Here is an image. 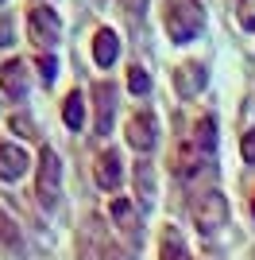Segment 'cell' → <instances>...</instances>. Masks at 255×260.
<instances>
[{"mask_svg": "<svg viewBox=\"0 0 255 260\" xmlns=\"http://www.w3.org/2000/svg\"><path fill=\"white\" fill-rule=\"evenodd\" d=\"M0 47H12V20L0 16Z\"/></svg>", "mask_w": 255, "mask_h": 260, "instance_id": "24", "label": "cell"}, {"mask_svg": "<svg viewBox=\"0 0 255 260\" xmlns=\"http://www.w3.org/2000/svg\"><path fill=\"white\" fill-rule=\"evenodd\" d=\"M108 214H112V221H116V229L124 233L128 241H139V233H143V221H139V210L132 198H112V206H108Z\"/></svg>", "mask_w": 255, "mask_h": 260, "instance_id": "11", "label": "cell"}, {"mask_svg": "<svg viewBox=\"0 0 255 260\" xmlns=\"http://www.w3.org/2000/svg\"><path fill=\"white\" fill-rule=\"evenodd\" d=\"M39 74H42V82H47V86L54 82V74H58V62H54L51 54H42V58H39Z\"/></svg>", "mask_w": 255, "mask_h": 260, "instance_id": "20", "label": "cell"}, {"mask_svg": "<svg viewBox=\"0 0 255 260\" xmlns=\"http://www.w3.org/2000/svg\"><path fill=\"white\" fill-rule=\"evenodd\" d=\"M124 140H128V148H136L139 155H147L151 148L159 144V117H155V109H136V113L124 120Z\"/></svg>", "mask_w": 255, "mask_h": 260, "instance_id": "6", "label": "cell"}, {"mask_svg": "<svg viewBox=\"0 0 255 260\" xmlns=\"http://www.w3.org/2000/svg\"><path fill=\"white\" fill-rule=\"evenodd\" d=\"M27 89H31V70H27V62H23V58H8V62L0 66V93L8 101H23Z\"/></svg>", "mask_w": 255, "mask_h": 260, "instance_id": "8", "label": "cell"}, {"mask_svg": "<svg viewBox=\"0 0 255 260\" xmlns=\"http://www.w3.org/2000/svg\"><path fill=\"white\" fill-rule=\"evenodd\" d=\"M0 4H4V0H0Z\"/></svg>", "mask_w": 255, "mask_h": 260, "instance_id": "26", "label": "cell"}, {"mask_svg": "<svg viewBox=\"0 0 255 260\" xmlns=\"http://www.w3.org/2000/svg\"><path fill=\"white\" fill-rule=\"evenodd\" d=\"M27 35L42 54H51V47L62 39V16L51 4H31L27 8Z\"/></svg>", "mask_w": 255, "mask_h": 260, "instance_id": "5", "label": "cell"}, {"mask_svg": "<svg viewBox=\"0 0 255 260\" xmlns=\"http://www.w3.org/2000/svg\"><path fill=\"white\" fill-rule=\"evenodd\" d=\"M62 120H66V128H70V132H81V124H85V98H81V89H70V93H66Z\"/></svg>", "mask_w": 255, "mask_h": 260, "instance_id": "15", "label": "cell"}, {"mask_svg": "<svg viewBox=\"0 0 255 260\" xmlns=\"http://www.w3.org/2000/svg\"><path fill=\"white\" fill-rule=\"evenodd\" d=\"M35 198L42 210H54L62 198V159L54 148H39V167H35Z\"/></svg>", "mask_w": 255, "mask_h": 260, "instance_id": "3", "label": "cell"}, {"mask_svg": "<svg viewBox=\"0 0 255 260\" xmlns=\"http://www.w3.org/2000/svg\"><path fill=\"white\" fill-rule=\"evenodd\" d=\"M93 183L101 190H116L124 183V159H120L116 148H105V152L93 159Z\"/></svg>", "mask_w": 255, "mask_h": 260, "instance_id": "10", "label": "cell"}, {"mask_svg": "<svg viewBox=\"0 0 255 260\" xmlns=\"http://www.w3.org/2000/svg\"><path fill=\"white\" fill-rule=\"evenodd\" d=\"M240 155H244L247 163H255V128L244 132V140H240Z\"/></svg>", "mask_w": 255, "mask_h": 260, "instance_id": "21", "label": "cell"}, {"mask_svg": "<svg viewBox=\"0 0 255 260\" xmlns=\"http://www.w3.org/2000/svg\"><path fill=\"white\" fill-rule=\"evenodd\" d=\"M190 217H193V229H197V233H217V229L228 225V198H224L217 186H209L201 194H193Z\"/></svg>", "mask_w": 255, "mask_h": 260, "instance_id": "4", "label": "cell"}, {"mask_svg": "<svg viewBox=\"0 0 255 260\" xmlns=\"http://www.w3.org/2000/svg\"><path fill=\"white\" fill-rule=\"evenodd\" d=\"M136 186H139V202H151V198H155V183H151V163L147 159L136 163Z\"/></svg>", "mask_w": 255, "mask_h": 260, "instance_id": "16", "label": "cell"}, {"mask_svg": "<svg viewBox=\"0 0 255 260\" xmlns=\"http://www.w3.org/2000/svg\"><path fill=\"white\" fill-rule=\"evenodd\" d=\"M236 23L247 35H255V0H236Z\"/></svg>", "mask_w": 255, "mask_h": 260, "instance_id": "18", "label": "cell"}, {"mask_svg": "<svg viewBox=\"0 0 255 260\" xmlns=\"http://www.w3.org/2000/svg\"><path fill=\"white\" fill-rule=\"evenodd\" d=\"M159 260H193L186 237H182L174 225H162L159 229Z\"/></svg>", "mask_w": 255, "mask_h": 260, "instance_id": "14", "label": "cell"}, {"mask_svg": "<svg viewBox=\"0 0 255 260\" xmlns=\"http://www.w3.org/2000/svg\"><path fill=\"white\" fill-rule=\"evenodd\" d=\"M16 245H20V229H16V221L0 210V249H16Z\"/></svg>", "mask_w": 255, "mask_h": 260, "instance_id": "17", "label": "cell"}, {"mask_svg": "<svg viewBox=\"0 0 255 260\" xmlns=\"http://www.w3.org/2000/svg\"><path fill=\"white\" fill-rule=\"evenodd\" d=\"M251 217H255V194H251Z\"/></svg>", "mask_w": 255, "mask_h": 260, "instance_id": "25", "label": "cell"}, {"mask_svg": "<svg viewBox=\"0 0 255 260\" xmlns=\"http://www.w3.org/2000/svg\"><path fill=\"white\" fill-rule=\"evenodd\" d=\"M120 8H124L132 20H139V16L147 12V0H120Z\"/></svg>", "mask_w": 255, "mask_h": 260, "instance_id": "22", "label": "cell"}, {"mask_svg": "<svg viewBox=\"0 0 255 260\" xmlns=\"http://www.w3.org/2000/svg\"><path fill=\"white\" fill-rule=\"evenodd\" d=\"M8 128H12V132H27V136H35V124H31L27 117H12Z\"/></svg>", "mask_w": 255, "mask_h": 260, "instance_id": "23", "label": "cell"}, {"mask_svg": "<svg viewBox=\"0 0 255 260\" xmlns=\"http://www.w3.org/2000/svg\"><path fill=\"white\" fill-rule=\"evenodd\" d=\"M162 31H166L170 43H178V47L201 39V31H205L201 0H166L162 4Z\"/></svg>", "mask_w": 255, "mask_h": 260, "instance_id": "2", "label": "cell"}, {"mask_svg": "<svg viewBox=\"0 0 255 260\" xmlns=\"http://www.w3.org/2000/svg\"><path fill=\"white\" fill-rule=\"evenodd\" d=\"M128 89H132L136 98H143V93L151 89V78H147V70H143V66H132V70H128Z\"/></svg>", "mask_w": 255, "mask_h": 260, "instance_id": "19", "label": "cell"}, {"mask_svg": "<svg viewBox=\"0 0 255 260\" xmlns=\"http://www.w3.org/2000/svg\"><path fill=\"white\" fill-rule=\"evenodd\" d=\"M31 167V159H27V152H23L20 144H0V179L4 183H16V179H23V171Z\"/></svg>", "mask_w": 255, "mask_h": 260, "instance_id": "13", "label": "cell"}, {"mask_svg": "<svg viewBox=\"0 0 255 260\" xmlns=\"http://www.w3.org/2000/svg\"><path fill=\"white\" fill-rule=\"evenodd\" d=\"M116 98H120V89L112 86V82H93V132L97 136H108V132H112Z\"/></svg>", "mask_w": 255, "mask_h": 260, "instance_id": "7", "label": "cell"}, {"mask_svg": "<svg viewBox=\"0 0 255 260\" xmlns=\"http://www.w3.org/2000/svg\"><path fill=\"white\" fill-rule=\"evenodd\" d=\"M205 86H209V66L205 62L190 58V62L174 66V93H178V98H197Z\"/></svg>", "mask_w": 255, "mask_h": 260, "instance_id": "9", "label": "cell"}, {"mask_svg": "<svg viewBox=\"0 0 255 260\" xmlns=\"http://www.w3.org/2000/svg\"><path fill=\"white\" fill-rule=\"evenodd\" d=\"M89 47H93V62L101 66V70L116 66V58H120V35L112 31V27H97Z\"/></svg>", "mask_w": 255, "mask_h": 260, "instance_id": "12", "label": "cell"}, {"mask_svg": "<svg viewBox=\"0 0 255 260\" xmlns=\"http://www.w3.org/2000/svg\"><path fill=\"white\" fill-rule=\"evenodd\" d=\"M217 117L212 113H201V117L193 120V128L186 132L170 155V171L178 175V179H193V175H201L212 167L217 159Z\"/></svg>", "mask_w": 255, "mask_h": 260, "instance_id": "1", "label": "cell"}]
</instances>
